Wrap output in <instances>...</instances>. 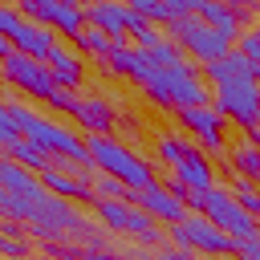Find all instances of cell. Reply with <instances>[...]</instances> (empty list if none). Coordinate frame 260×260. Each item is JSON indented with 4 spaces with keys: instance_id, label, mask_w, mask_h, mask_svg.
I'll return each instance as SVG.
<instances>
[{
    "instance_id": "6da1fadb",
    "label": "cell",
    "mask_w": 260,
    "mask_h": 260,
    "mask_svg": "<svg viewBox=\"0 0 260 260\" xmlns=\"http://www.w3.org/2000/svg\"><path fill=\"white\" fill-rule=\"evenodd\" d=\"M4 98V93H0ZM4 110L8 118L16 122L20 138H28L32 146H41L49 158H77V162H89V150H85V134L81 130H69L65 122L41 114L32 102H20V98H4Z\"/></svg>"
},
{
    "instance_id": "7a4b0ae2",
    "label": "cell",
    "mask_w": 260,
    "mask_h": 260,
    "mask_svg": "<svg viewBox=\"0 0 260 260\" xmlns=\"http://www.w3.org/2000/svg\"><path fill=\"white\" fill-rule=\"evenodd\" d=\"M138 89L154 110H171V114L211 102V85L203 77V65H195V61H179L171 69H154Z\"/></svg>"
},
{
    "instance_id": "3957f363",
    "label": "cell",
    "mask_w": 260,
    "mask_h": 260,
    "mask_svg": "<svg viewBox=\"0 0 260 260\" xmlns=\"http://www.w3.org/2000/svg\"><path fill=\"white\" fill-rule=\"evenodd\" d=\"M85 150H89V162H93L102 175L122 179V183L134 187V191H142L146 183L158 179V167H154L138 146H130V142H122V138H114V134H85Z\"/></svg>"
},
{
    "instance_id": "277c9868",
    "label": "cell",
    "mask_w": 260,
    "mask_h": 260,
    "mask_svg": "<svg viewBox=\"0 0 260 260\" xmlns=\"http://www.w3.org/2000/svg\"><path fill=\"white\" fill-rule=\"evenodd\" d=\"M167 244L187 248V252L207 256V260H236V240L228 232H219L203 211H187L179 223H171L167 228Z\"/></svg>"
},
{
    "instance_id": "5b68a950",
    "label": "cell",
    "mask_w": 260,
    "mask_h": 260,
    "mask_svg": "<svg viewBox=\"0 0 260 260\" xmlns=\"http://www.w3.org/2000/svg\"><path fill=\"white\" fill-rule=\"evenodd\" d=\"M162 32H167V37L183 49V57L195 61V65H211V61H219V57H228V53L236 49V41H228L223 32H215L211 24H203L199 16H175Z\"/></svg>"
},
{
    "instance_id": "8992f818",
    "label": "cell",
    "mask_w": 260,
    "mask_h": 260,
    "mask_svg": "<svg viewBox=\"0 0 260 260\" xmlns=\"http://www.w3.org/2000/svg\"><path fill=\"white\" fill-rule=\"evenodd\" d=\"M211 106L232 122V126H240V134L244 130H252V126H260V81L248 73V77H232V81H219V85H211Z\"/></svg>"
},
{
    "instance_id": "52a82bcc",
    "label": "cell",
    "mask_w": 260,
    "mask_h": 260,
    "mask_svg": "<svg viewBox=\"0 0 260 260\" xmlns=\"http://www.w3.org/2000/svg\"><path fill=\"white\" fill-rule=\"evenodd\" d=\"M175 122H179V130H183V134H191V138L199 142V150H203L211 162L228 154V146H232V138H228V118H223L211 102H207V106L175 110Z\"/></svg>"
},
{
    "instance_id": "ba28073f",
    "label": "cell",
    "mask_w": 260,
    "mask_h": 260,
    "mask_svg": "<svg viewBox=\"0 0 260 260\" xmlns=\"http://www.w3.org/2000/svg\"><path fill=\"white\" fill-rule=\"evenodd\" d=\"M0 81H4V85H12L16 93H24V98L41 102V106H45V102H49V93L57 89L49 61H37V57H28V53H12V57L0 65Z\"/></svg>"
},
{
    "instance_id": "9c48e42d",
    "label": "cell",
    "mask_w": 260,
    "mask_h": 260,
    "mask_svg": "<svg viewBox=\"0 0 260 260\" xmlns=\"http://www.w3.org/2000/svg\"><path fill=\"white\" fill-rule=\"evenodd\" d=\"M203 215L219 228V232H228L232 240H248V236H256L260 232V223L236 203V195H232V187L228 183H215V187H207L203 191Z\"/></svg>"
},
{
    "instance_id": "30bf717a",
    "label": "cell",
    "mask_w": 260,
    "mask_h": 260,
    "mask_svg": "<svg viewBox=\"0 0 260 260\" xmlns=\"http://www.w3.org/2000/svg\"><path fill=\"white\" fill-rule=\"evenodd\" d=\"M118 114H122V110L114 106L110 93H102V89H81L73 122H77L81 134H114V130H118Z\"/></svg>"
},
{
    "instance_id": "8fae6325",
    "label": "cell",
    "mask_w": 260,
    "mask_h": 260,
    "mask_svg": "<svg viewBox=\"0 0 260 260\" xmlns=\"http://www.w3.org/2000/svg\"><path fill=\"white\" fill-rule=\"evenodd\" d=\"M134 203H138L146 215H154L162 228H171V223H179V219L187 215L183 199H179V195H171L162 179H154V183H146L142 191H134Z\"/></svg>"
},
{
    "instance_id": "7c38bea8",
    "label": "cell",
    "mask_w": 260,
    "mask_h": 260,
    "mask_svg": "<svg viewBox=\"0 0 260 260\" xmlns=\"http://www.w3.org/2000/svg\"><path fill=\"white\" fill-rule=\"evenodd\" d=\"M167 175H175L179 183H187V187H195V191H207V187H215V183H219L215 162L199 150V142H195V138H191V146L183 150V158L175 162V171H167Z\"/></svg>"
},
{
    "instance_id": "4fadbf2b",
    "label": "cell",
    "mask_w": 260,
    "mask_h": 260,
    "mask_svg": "<svg viewBox=\"0 0 260 260\" xmlns=\"http://www.w3.org/2000/svg\"><path fill=\"white\" fill-rule=\"evenodd\" d=\"M41 183H45L49 195H61V199H69V203H77V207H93V183H89V179L65 175L61 167L49 162V167L41 171Z\"/></svg>"
},
{
    "instance_id": "5bb4252c",
    "label": "cell",
    "mask_w": 260,
    "mask_h": 260,
    "mask_svg": "<svg viewBox=\"0 0 260 260\" xmlns=\"http://www.w3.org/2000/svg\"><path fill=\"white\" fill-rule=\"evenodd\" d=\"M49 69H53V81H57L61 89H81V85H85V57H81L69 41H61V45L49 53Z\"/></svg>"
},
{
    "instance_id": "9a60e30c",
    "label": "cell",
    "mask_w": 260,
    "mask_h": 260,
    "mask_svg": "<svg viewBox=\"0 0 260 260\" xmlns=\"http://www.w3.org/2000/svg\"><path fill=\"white\" fill-rule=\"evenodd\" d=\"M12 45H16V53H28V57H37V61H49V53L61 45V37L49 28V24H37V20H24L20 28H16V37H12Z\"/></svg>"
},
{
    "instance_id": "2e32d148",
    "label": "cell",
    "mask_w": 260,
    "mask_h": 260,
    "mask_svg": "<svg viewBox=\"0 0 260 260\" xmlns=\"http://www.w3.org/2000/svg\"><path fill=\"white\" fill-rule=\"evenodd\" d=\"M219 162H228V167H232V175L260 183V146H252V142H244V138H240V142H232V146H228V154H223Z\"/></svg>"
},
{
    "instance_id": "e0dca14e",
    "label": "cell",
    "mask_w": 260,
    "mask_h": 260,
    "mask_svg": "<svg viewBox=\"0 0 260 260\" xmlns=\"http://www.w3.org/2000/svg\"><path fill=\"white\" fill-rule=\"evenodd\" d=\"M102 77H114V81H130V69H134V45L130 41H114V49L106 57L93 61Z\"/></svg>"
},
{
    "instance_id": "ac0fdd59",
    "label": "cell",
    "mask_w": 260,
    "mask_h": 260,
    "mask_svg": "<svg viewBox=\"0 0 260 260\" xmlns=\"http://www.w3.org/2000/svg\"><path fill=\"white\" fill-rule=\"evenodd\" d=\"M195 16H199L203 24H211L215 32H223L228 41H236V37L244 32V28H240V20L228 12V4H223V0H199V12H195Z\"/></svg>"
},
{
    "instance_id": "d6986e66",
    "label": "cell",
    "mask_w": 260,
    "mask_h": 260,
    "mask_svg": "<svg viewBox=\"0 0 260 260\" xmlns=\"http://www.w3.org/2000/svg\"><path fill=\"white\" fill-rule=\"evenodd\" d=\"M57 37H65V41H73L81 28H85V4H77V0H61L57 4V12H53V24H49Z\"/></svg>"
},
{
    "instance_id": "ffe728a7",
    "label": "cell",
    "mask_w": 260,
    "mask_h": 260,
    "mask_svg": "<svg viewBox=\"0 0 260 260\" xmlns=\"http://www.w3.org/2000/svg\"><path fill=\"white\" fill-rule=\"evenodd\" d=\"M187 146H191V134H175V130H162V134L150 138V150H154V158H158L167 171H175V162L183 158Z\"/></svg>"
},
{
    "instance_id": "44dd1931",
    "label": "cell",
    "mask_w": 260,
    "mask_h": 260,
    "mask_svg": "<svg viewBox=\"0 0 260 260\" xmlns=\"http://www.w3.org/2000/svg\"><path fill=\"white\" fill-rule=\"evenodd\" d=\"M69 45H73L81 57H89V61H98V57H106V53L114 49V41H110L102 28H93V24H85V28H81V32H77Z\"/></svg>"
},
{
    "instance_id": "7402d4cb",
    "label": "cell",
    "mask_w": 260,
    "mask_h": 260,
    "mask_svg": "<svg viewBox=\"0 0 260 260\" xmlns=\"http://www.w3.org/2000/svg\"><path fill=\"white\" fill-rule=\"evenodd\" d=\"M8 158H12V162H20V167H28V171H37V175H41V171L53 162V158H49L41 146H32L28 138H16V142L8 146Z\"/></svg>"
},
{
    "instance_id": "603a6c76",
    "label": "cell",
    "mask_w": 260,
    "mask_h": 260,
    "mask_svg": "<svg viewBox=\"0 0 260 260\" xmlns=\"http://www.w3.org/2000/svg\"><path fill=\"white\" fill-rule=\"evenodd\" d=\"M228 187H232V195H236V203L260 223V183H252V179H240V175H232L228 179Z\"/></svg>"
},
{
    "instance_id": "cb8c5ba5",
    "label": "cell",
    "mask_w": 260,
    "mask_h": 260,
    "mask_svg": "<svg viewBox=\"0 0 260 260\" xmlns=\"http://www.w3.org/2000/svg\"><path fill=\"white\" fill-rule=\"evenodd\" d=\"M93 199H122V203H134V187H126L122 179H110V175H93Z\"/></svg>"
},
{
    "instance_id": "d4e9b609",
    "label": "cell",
    "mask_w": 260,
    "mask_h": 260,
    "mask_svg": "<svg viewBox=\"0 0 260 260\" xmlns=\"http://www.w3.org/2000/svg\"><path fill=\"white\" fill-rule=\"evenodd\" d=\"M236 53L248 61V69H260V24H248L236 37Z\"/></svg>"
},
{
    "instance_id": "484cf974",
    "label": "cell",
    "mask_w": 260,
    "mask_h": 260,
    "mask_svg": "<svg viewBox=\"0 0 260 260\" xmlns=\"http://www.w3.org/2000/svg\"><path fill=\"white\" fill-rule=\"evenodd\" d=\"M12 4L20 8V16H24V20L53 24V12H57V4H61V0H12Z\"/></svg>"
},
{
    "instance_id": "4316f807",
    "label": "cell",
    "mask_w": 260,
    "mask_h": 260,
    "mask_svg": "<svg viewBox=\"0 0 260 260\" xmlns=\"http://www.w3.org/2000/svg\"><path fill=\"white\" fill-rule=\"evenodd\" d=\"M77 98H81V89H53L49 93V102H45V110H53V114H65V118H73L77 114Z\"/></svg>"
},
{
    "instance_id": "83f0119b",
    "label": "cell",
    "mask_w": 260,
    "mask_h": 260,
    "mask_svg": "<svg viewBox=\"0 0 260 260\" xmlns=\"http://www.w3.org/2000/svg\"><path fill=\"white\" fill-rule=\"evenodd\" d=\"M24 24V16H20V8L12 4V0H0V32L4 37H16V28Z\"/></svg>"
},
{
    "instance_id": "f1b7e54d",
    "label": "cell",
    "mask_w": 260,
    "mask_h": 260,
    "mask_svg": "<svg viewBox=\"0 0 260 260\" xmlns=\"http://www.w3.org/2000/svg\"><path fill=\"white\" fill-rule=\"evenodd\" d=\"M223 4H228V12L240 20V28L252 24V16H256V4H252V0H223Z\"/></svg>"
},
{
    "instance_id": "f546056e",
    "label": "cell",
    "mask_w": 260,
    "mask_h": 260,
    "mask_svg": "<svg viewBox=\"0 0 260 260\" xmlns=\"http://www.w3.org/2000/svg\"><path fill=\"white\" fill-rule=\"evenodd\" d=\"M0 236H12V240H28V223H24V219H12V215H0Z\"/></svg>"
},
{
    "instance_id": "4dcf8cb0",
    "label": "cell",
    "mask_w": 260,
    "mask_h": 260,
    "mask_svg": "<svg viewBox=\"0 0 260 260\" xmlns=\"http://www.w3.org/2000/svg\"><path fill=\"white\" fill-rule=\"evenodd\" d=\"M236 260H260V232L248 240H236Z\"/></svg>"
},
{
    "instance_id": "1f68e13d",
    "label": "cell",
    "mask_w": 260,
    "mask_h": 260,
    "mask_svg": "<svg viewBox=\"0 0 260 260\" xmlns=\"http://www.w3.org/2000/svg\"><path fill=\"white\" fill-rule=\"evenodd\" d=\"M85 260H126V252L122 248H85Z\"/></svg>"
},
{
    "instance_id": "d6a6232c",
    "label": "cell",
    "mask_w": 260,
    "mask_h": 260,
    "mask_svg": "<svg viewBox=\"0 0 260 260\" xmlns=\"http://www.w3.org/2000/svg\"><path fill=\"white\" fill-rule=\"evenodd\" d=\"M122 252L126 260H158V248H142V244H126Z\"/></svg>"
},
{
    "instance_id": "836d02e7",
    "label": "cell",
    "mask_w": 260,
    "mask_h": 260,
    "mask_svg": "<svg viewBox=\"0 0 260 260\" xmlns=\"http://www.w3.org/2000/svg\"><path fill=\"white\" fill-rule=\"evenodd\" d=\"M167 8H171L175 16H195V12H199V0H167Z\"/></svg>"
},
{
    "instance_id": "e575fe53",
    "label": "cell",
    "mask_w": 260,
    "mask_h": 260,
    "mask_svg": "<svg viewBox=\"0 0 260 260\" xmlns=\"http://www.w3.org/2000/svg\"><path fill=\"white\" fill-rule=\"evenodd\" d=\"M12 53H16V45H12V37H4V32H0V65H4V61H8Z\"/></svg>"
},
{
    "instance_id": "d590c367",
    "label": "cell",
    "mask_w": 260,
    "mask_h": 260,
    "mask_svg": "<svg viewBox=\"0 0 260 260\" xmlns=\"http://www.w3.org/2000/svg\"><path fill=\"white\" fill-rule=\"evenodd\" d=\"M240 138H244V142H252V146H260V126H252V130H244Z\"/></svg>"
},
{
    "instance_id": "8d00e7d4",
    "label": "cell",
    "mask_w": 260,
    "mask_h": 260,
    "mask_svg": "<svg viewBox=\"0 0 260 260\" xmlns=\"http://www.w3.org/2000/svg\"><path fill=\"white\" fill-rule=\"evenodd\" d=\"M28 260H57V256H53V252H45V248H41V252H32V256H28Z\"/></svg>"
},
{
    "instance_id": "74e56055",
    "label": "cell",
    "mask_w": 260,
    "mask_h": 260,
    "mask_svg": "<svg viewBox=\"0 0 260 260\" xmlns=\"http://www.w3.org/2000/svg\"><path fill=\"white\" fill-rule=\"evenodd\" d=\"M4 203H8V191L0 187V215H4Z\"/></svg>"
},
{
    "instance_id": "f35d334b",
    "label": "cell",
    "mask_w": 260,
    "mask_h": 260,
    "mask_svg": "<svg viewBox=\"0 0 260 260\" xmlns=\"http://www.w3.org/2000/svg\"><path fill=\"white\" fill-rule=\"evenodd\" d=\"M4 118H8V110H4V98H0V122H4Z\"/></svg>"
},
{
    "instance_id": "ab89813d",
    "label": "cell",
    "mask_w": 260,
    "mask_h": 260,
    "mask_svg": "<svg viewBox=\"0 0 260 260\" xmlns=\"http://www.w3.org/2000/svg\"><path fill=\"white\" fill-rule=\"evenodd\" d=\"M77 4H98V0H77Z\"/></svg>"
},
{
    "instance_id": "60d3db41",
    "label": "cell",
    "mask_w": 260,
    "mask_h": 260,
    "mask_svg": "<svg viewBox=\"0 0 260 260\" xmlns=\"http://www.w3.org/2000/svg\"><path fill=\"white\" fill-rule=\"evenodd\" d=\"M252 4H256V8H260V0H252Z\"/></svg>"
}]
</instances>
